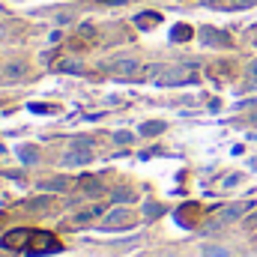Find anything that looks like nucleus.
<instances>
[{
	"instance_id": "f257e3e1",
	"label": "nucleus",
	"mask_w": 257,
	"mask_h": 257,
	"mask_svg": "<svg viewBox=\"0 0 257 257\" xmlns=\"http://www.w3.org/2000/svg\"><path fill=\"white\" fill-rule=\"evenodd\" d=\"M162 66L153 63H141V60H132V57H123V60H111V63H102V72L108 75H117V78H156Z\"/></svg>"
},
{
	"instance_id": "2f4dec72",
	"label": "nucleus",
	"mask_w": 257,
	"mask_h": 257,
	"mask_svg": "<svg viewBox=\"0 0 257 257\" xmlns=\"http://www.w3.org/2000/svg\"><path fill=\"white\" fill-rule=\"evenodd\" d=\"M0 153H3V150H0Z\"/></svg>"
},
{
	"instance_id": "f03ea898",
	"label": "nucleus",
	"mask_w": 257,
	"mask_h": 257,
	"mask_svg": "<svg viewBox=\"0 0 257 257\" xmlns=\"http://www.w3.org/2000/svg\"><path fill=\"white\" fill-rule=\"evenodd\" d=\"M194 78H197V72H194L192 63H174V66H162L153 81L159 87H183V84H192Z\"/></svg>"
},
{
	"instance_id": "aec40b11",
	"label": "nucleus",
	"mask_w": 257,
	"mask_h": 257,
	"mask_svg": "<svg viewBox=\"0 0 257 257\" xmlns=\"http://www.w3.org/2000/svg\"><path fill=\"white\" fill-rule=\"evenodd\" d=\"M162 212H165L162 203H147V206H144V215H147V218H159Z\"/></svg>"
},
{
	"instance_id": "4468645a",
	"label": "nucleus",
	"mask_w": 257,
	"mask_h": 257,
	"mask_svg": "<svg viewBox=\"0 0 257 257\" xmlns=\"http://www.w3.org/2000/svg\"><path fill=\"white\" fill-rule=\"evenodd\" d=\"M192 36H194V30L189 24H177V27L171 30V39H174V42H189Z\"/></svg>"
},
{
	"instance_id": "0eeeda50",
	"label": "nucleus",
	"mask_w": 257,
	"mask_h": 257,
	"mask_svg": "<svg viewBox=\"0 0 257 257\" xmlns=\"http://www.w3.org/2000/svg\"><path fill=\"white\" fill-rule=\"evenodd\" d=\"M30 233H33V230H27V227L9 230V233L0 239V245H3V248H9V251H21V248H27V239H30Z\"/></svg>"
},
{
	"instance_id": "c85d7f7f",
	"label": "nucleus",
	"mask_w": 257,
	"mask_h": 257,
	"mask_svg": "<svg viewBox=\"0 0 257 257\" xmlns=\"http://www.w3.org/2000/svg\"><path fill=\"white\" fill-rule=\"evenodd\" d=\"M159 257H177V254H159Z\"/></svg>"
},
{
	"instance_id": "6ab92c4d",
	"label": "nucleus",
	"mask_w": 257,
	"mask_h": 257,
	"mask_svg": "<svg viewBox=\"0 0 257 257\" xmlns=\"http://www.w3.org/2000/svg\"><path fill=\"white\" fill-rule=\"evenodd\" d=\"M203 257H230V251L221 248V245H206L203 248Z\"/></svg>"
},
{
	"instance_id": "ddd939ff",
	"label": "nucleus",
	"mask_w": 257,
	"mask_h": 257,
	"mask_svg": "<svg viewBox=\"0 0 257 257\" xmlns=\"http://www.w3.org/2000/svg\"><path fill=\"white\" fill-rule=\"evenodd\" d=\"M102 209H105V206H90V209H81V212L75 215V224H87V221L99 218V215H102Z\"/></svg>"
},
{
	"instance_id": "6e6552de",
	"label": "nucleus",
	"mask_w": 257,
	"mask_h": 257,
	"mask_svg": "<svg viewBox=\"0 0 257 257\" xmlns=\"http://www.w3.org/2000/svg\"><path fill=\"white\" fill-rule=\"evenodd\" d=\"M132 221H135V215H132L128 209H114V212H108V215L102 218V227L117 230V227H132Z\"/></svg>"
},
{
	"instance_id": "c756f323",
	"label": "nucleus",
	"mask_w": 257,
	"mask_h": 257,
	"mask_svg": "<svg viewBox=\"0 0 257 257\" xmlns=\"http://www.w3.org/2000/svg\"><path fill=\"white\" fill-rule=\"evenodd\" d=\"M0 221H3V212H0Z\"/></svg>"
},
{
	"instance_id": "20e7f679",
	"label": "nucleus",
	"mask_w": 257,
	"mask_h": 257,
	"mask_svg": "<svg viewBox=\"0 0 257 257\" xmlns=\"http://www.w3.org/2000/svg\"><path fill=\"white\" fill-rule=\"evenodd\" d=\"M90 159H93V147H90L87 138H81V141H72V147L66 150L63 165L66 168H78V165H87Z\"/></svg>"
},
{
	"instance_id": "423d86ee",
	"label": "nucleus",
	"mask_w": 257,
	"mask_h": 257,
	"mask_svg": "<svg viewBox=\"0 0 257 257\" xmlns=\"http://www.w3.org/2000/svg\"><path fill=\"white\" fill-rule=\"evenodd\" d=\"M200 42L212 45V48H230L233 45V39L224 30H218V27H200Z\"/></svg>"
},
{
	"instance_id": "f3484780",
	"label": "nucleus",
	"mask_w": 257,
	"mask_h": 257,
	"mask_svg": "<svg viewBox=\"0 0 257 257\" xmlns=\"http://www.w3.org/2000/svg\"><path fill=\"white\" fill-rule=\"evenodd\" d=\"M138 132H141V135H159V132H165V123H162V120H150V123H141Z\"/></svg>"
},
{
	"instance_id": "4be33fe9",
	"label": "nucleus",
	"mask_w": 257,
	"mask_h": 257,
	"mask_svg": "<svg viewBox=\"0 0 257 257\" xmlns=\"http://www.w3.org/2000/svg\"><path fill=\"white\" fill-rule=\"evenodd\" d=\"M30 111H36V114H57V108L42 105V102H30Z\"/></svg>"
},
{
	"instance_id": "9b49d317",
	"label": "nucleus",
	"mask_w": 257,
	"mask_h": 257,
	"mask_svg": "<svg viewBox=\"0 0 257 257\" xmlns=\"http://www.w3.org/2000/svg\"><path fill=\"white\" fill-rule=\"evenodd\" d=\"M27 75V63H6L3 66V81H18Z\"/></svg>"
},
{
	"instance_id": "b1692460",
	"label": "nucleus",
	"mask_w": 257,
	"mask_h": 257,
	"mask_svg": "<svg viewBox=\"0 0 257 257\" xmlns=\"http://www.w3.org/2000/svg\"><path fill=\"white\" fill-rule=\"evenodd\" d=\"M248 84H257V60L248 66Z\"/></svg>"
},
{
	"instance_id": "cd10ccee",
	"label": "nucleus",
	"mask_w": 257,
	"mask_h": 257,
	"mask_svg": "<svg viewBox=\"0 0 257 257\" xmlns=\"http://www.w3.org/2000/svg\"><path fill=\"white\" fill-rule=\"evenodd\" d=\"M0 84H3V66H0Z\"/></svg>"
},
{
	"instance_id": "7ed1b4c3",
	"label": "nucleus",
	"mask_w": 257,
	"mask_h": 257,
	"mask_svg": "<svg viewBox=\"0 0 257 257\" xmlns=\"http://www.w3.org/2000/svg\"><path fill=\"white\" fill-rule=\"evenodd\" d=\"M27 254H51V251H60V239L48 230H33L30 239H27Z\"/></svg>"
},
{
	"instance_id": "a878e982",
	"label": "nucleus",
	"mask_w": 257,
	"mask_h": 257,
	"mask_svg": "<svg viewBox=\"0 0 257 257\" xmlns=\"http://www.w3.org/2000/svg\"><path fill=\"white\" fill-rule=\"evenodd\" d=\"M102 3H128V0H102Z\"/></svg>"
},
{
	"instance_id": "412c9836",
	"label": "nucleus",
	"mask_w": 257,
	"mask_h": 257,
	"mask_svg": "<svg viewBox=\"0 0 257 257\" xmlns=\"http://www.w3.org/2000/svg\"><path fill=\"white\" fill-rule=\"evenodd\" d=\"M111 197H114V200H135V192H132V189H114Z\"/></svg>"
},
{
	"instance_id": "393cba45",
	"label": "nucleus",
	"mask_w": 257,
	"mask_h": 257,
	"mask_svg": "<svg viewBox=\"0 0 257 257\" xmlns=\"http://www.w3.org/2000/svg\"><path fill=\"white\" fill-rule=\"evenodd\" d=\"M114 141H117V144H128V141H132V135H128V132H117V135H114Z\"/></svg>"
},
{
	"instance_id": "473e14b6",
	"label": "nucleus",
	"mask_w": 257,
	"mask_h": 257,
	"mask_svg": "<svg viewBox=\"0 0 257 257\" xmlns=\"http://www.w3.org/2000/svg\"><path fill=\"white\" fill-rule=\"evenodd\" d=\"M0 257H3V254H0Z\"/></svg>"
},
{
	"instance_id": "1a4fd4ad",
	"label": "nucleus",
	"mask_w": 257,
	"mask_h": 257,
	"mask_svg": "<svg viewBox=\"0 0 257 257\" xmlns=\"http://www.w3.org/2000/svg\"><path fill=\"white\" fill-rule=\"evenodd\" d=\"M197 218H200V203H183V206L177 209V221H180L183 227H194Z\"/></svg>"
},
{
	"instance_id": "7c9ffc66",
	"label": "nucleus",
	"mask_w": 257,
	"mask_h": 257,
	"mask_svg": "<svg viewBox=\"0 0 257 257\" xmlns=\"http://www.w3.org/2000/svg\"><path fill=\"white\" fill-rule=\"evenodd\" d=\"M0 36H3V27H0Z\"/></svg>"
},
{
	"instance_id": "2eb2a0df",
	"label": "nucleus",
	"mask_w": 257,
	"mask_h": 257,
	"mask_svg": "<svg viewBox=\"0 0 257 257\" xmlns=\"http://www.w3.org/2000/svg\"><path fill=\"white\" fill-rule=\"evenodd\" d=\"M18 156H21V162H24V165H33V162L39 159L36 147H30V144H21V147H18Z\"/></svg>"
},
{
	"instance_id": "5701e85b",
	"label": "nucleus",
	"mask_w": 257,
	"mask_h": 257,
	"mask_svg": "<svg viewBox=\"0 0 257 257\" xmlns=\"http://www.w3.org/2000/svg\"><path fill=\"white\" fill-rule=\"evenodd\" d=\"M257 0H227L224 6H230V9H245V6H254Z\"/></svg>"
},
{
	"instance_id": "dca6fc26",
	"label": "nucleus",
	"mask_w": 257,
	"mask_h": 257,
	"mask_svg": "<svg viewBox=\"0 0 257 257\" xmlns=\"http://www.w3.org/2000/svg\"><path fill=\"white\" fill-rule=\"evenodd\" d=\"M81 192L96 197V194H102L105 189H102V183H99V180H93V177H90V180H81Z\"/></svg>"
},
{
	"instance_id": "bb28decb",
	"label": "nucleus",
	"mask_w": 257,
	"mask_h": 257,
	"mask_svg": "<svg viewBox=\"0 0 257 257\" xmlns=\"http://www.w3.org/2000/svg\"><path fill=\"white\" fill-rule=\"evenodd\" d=\"M251 126H257V114H254V117H251Z\"/></svg>"
},
{
	"instance_id": "39448f33",
	"label": "nucleus",
	"mask_w": 257,
	"mask_h": 257,
	"mask_svg": "<svg viewBox=\"0 0 257 257\" xmlns=\"http://www.w3.org/2000/svg\"><path fill=\"white\" fill-rule=\"evenodd\" d=\"M251 209V203H230V206H224V209H218L215 212V218H212V227H221V224H230V221H236V218H242L245 212Z\"/></svg>"
},
{
	"instance_id": "f8f14e48",
	"label": "nucleus",
	"mask_w": 257,
	"mask_h": 257,
	"mask_svg": "<svg viewBox=\"0 0 257 257\" xmlns=\"http://www.w3.org/2000/svg\"><path fill=\"white\" fill-rule=\"evenodd\" d=\"M39 189H42V192H69V189H72V180H63V177L45 180V183H39Z\"/></svg>"
},
{
	"instance_id": "a211bd4d",
	"label": "nucleus",
	"mask_w": 257,
	"mask_h": 257,
	"mask_svg": "<svg viewBox=\"0 0 257 257\" xmlns=\"http://www.w3.org/2000/svg\"><path fill=\"white\" fill-rule=\"evenodd\" d=\"M57 72H69V75H81V63H75V60H60V63H57Z\"/></svg>"
},
{
	"instance_id": "9d476101",
	"label": "nucleus",
	"mask_w": 257,
	"mask_h": 257,
	"mask_svg": "<svg viewBox=\"0 0 257 257\" xmlns=\"http://www.w3.org/2000/svg\"><path fill=\"white\" fill-rule=\"evenodd\" d=\"M159 24H162L159 12H141V15H135V27H141V30H153Z\"/></svg>"
}]
</instances>
